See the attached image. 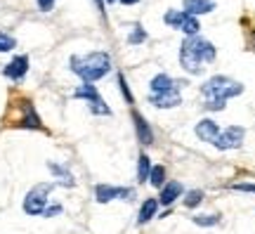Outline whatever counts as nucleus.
I'll return each instance as SVG.
<instances>
[{
  "mask_svg": "<svg viewBox=\"0 0 255 234\" xmlns=\"http://www.w3.org/2000/svg\"><path fill=\"white\" fill-rule=\"evenodd\" d=\"M213 59H215V45L201 36H189L180 47V64L191 76L201 73Z\"/></svg>",
  "mask_w": 255,
  "mask_h": 234,
  "instance_id": "f257e3e1",
  "label": "nucleus"
},
{
  "mask_svg": "<svg viewBox=\"0 0 255 234\" xmlns=\"http://www.w3.org/2000/svg\"><path fill=\"white\" fill-rule=\"evenodd\" d=\"M241 92H244V85L229 76H213L201 85V95L206 97L203 107L208 111H222L227 107V99L239 97Z\"/></svg>",
  "mask_w": 255,
  "mask_h": 234,
  "instance_id": "f03ea898",
  "label": "nucleus"
},
{
  "mask_svg": "<svg viewBox=\"0 0 255 234\" xmlns=\"http://www.w3.org/2000/svg\"><path fill=\"white\" fill-rule=\"evenodd\" d=\"M71 71L76 76H81L83 83H92L104 78L111 69V57L107 52H90V54H73L71 57Z\"/></svg>",
  "mask_w": 255,
  "mask_h": 234,
  "instance_id": "7ed1b4c3",
  "label": "nucleus"
},
{
  "mask_svg": "<svg viewBox=\"0 0 255 234\" xmlns=\"http://www.w3.org/2000/svg\"><path fill=\"white\" fill-rule=\"evenodd\" d=\"M52 189H55V182H40V185L28 189V194L24 197V213L26 216H43Z\"/></svg>",
  "mask_w": 255,
  "mask_h": 234,
  "instance_id": "20e7f679",
  "label": "nucleus"
},
{
  "mask_svg": "<svg viewBox=\"0 0 255 234\" xmlns=\"http://www.w3.org/2000/svg\"><path fill=\"white\" fill-rule=\"evenodd\" d=\"M73 97H76V99H85L92 114H97V116H111V109L104 104V99L100 97V92H97V88H95L92 83H83L81 88H76Z\"/></svg>",
  "mask_w": 255,
  "mask_h": 234,
  "instance_id": "39448f33",
  "label": "nucleus"
},
{
  "mask_svg": "<svg viewBox=\"0 0 255 234\" xmlns=\"http://www.w3.org/2000/svg\"><path fill=\"white\" fill-rule=\"evenodd\" d=\"M165 24L168 26L177 28V31H184L187 36H196L199 33V21H196V17H191V14H187L184 9H170V12H165Z\"/></svg>",
  "mask_w": 255,
  "mask_h": 234,
  "instance_id": "423d86ee",
  "label": "nucleus"
},
{
  "mask_svg": "<svg viewBox=\"0 0 255 234\" xmlns=\"http://www.w3.org/2000/svg\"><path fill=\"white\" fill-rule=\"evenodd\" d=\"M95 199H97V204H109V201H114V199L132 201V199H135V189L114 187V185H97V187H95Z\"/></svg>",
  "mask_w": 255,
  "mask_h": 234,
  "instance_id": "0eeeda50",
  "label": "nucleus"
},
{
  "mask_svg": "<svg viewBox=\"0 0 255 234\" xmlns=\"http://www.w3.org/2000/svg\"><path fill=\"white\" fill-rule=\"evenodd\" d=\"M244 137H246V130L241 126H229L227 130H220L218 140L213 142V147H218L220 152H227V149H239L244 144Z\"/></svg>",
  "mask_w": 255,
  "mask_h": 234,
  "instance_id": "6e6552de",
  "label": "nucleus"
},
{
  "mask_svg": "<svg viewBox=\"0 0 255 234\" xmlns=\"http://www.w3.org/2000/svg\"><path fill=\"white\" fill-rule=\"evenodd\" d=\"M19 109H21V116L14 118L12 126L33 128V130H40V128H43V123H40V118H38V114H36V109H33V104H31L28 99H21V102H19Z\"/></svg>",
  "mask_w": 255,
  "mask_h": 234,
  "instance_id": "1a4fd4ad",
  "label": "nucleus"
},
{
  "mask_svg": "<svg viewBox=\"0 0 255 234\" xmlns=\"http://www.w3.org/2000/svg\"><path fill=\"white\" fill-rule=\"evenodd\" d=\"M149 104H154L156 109H175L182 104V88L170 92H158V95H151L149 92Z\"/></svg>",
  "mask_w": 255,
  "mask_h": 234,
  "instance_id": "9d476101",
  "label": "nucleus"
},
{
  "mask_svg": "<svg viewBox=\"0 0 255 234\" xmlns=\"http://www.w3.org/2000/svg\"><path fill=\"white\" fill-rule=\"evenodd\" d=\"M132 123H135V135H137V142L139 144H154V130L149 126V121H146L139 111L132 109Z\"/></svg>",
  "mask_w": 255,
  "mask_h": 234,
  "instance_id": "9b49d317",
  "label": "nucleus"
},
{
  "mask_svg": "<svg viewBox=\"0 0 255 234\" xmlns=\"http://www.w3.org/2000/svg\"><path fill=\"white\" fill-rule=\"evenodd\" d=\"M149 85H151V95H158V92H170V90H177V88H184L187 83L175 81L173 76H168V73H156Z\"/></svg>",
  "mask_w": 255,
  "mask_h": 234,
  "instance_id": "f8f14e48",
  "label": "nucleus"
},
{
  "mask_svg": "<svg viewBox=\"0 0 255 234\" xmlns=\"http://www.w3.org/2000/svg\"><path fill=\"white\" fill-rule=\"evenodd\" d=\"M28 71V57L26 54H19V57H14L12 62L2 69V73L7 76V78H12V81H21L24 76H26Z\"/></svg>",
  "mask_w": 255,
  "mask_h": 234,
  "instance_id": "ddd939ff",
  "label": "nucleus"
},
{
  "mask_svg": "<svg viewBox=\"0 0 255 234\" xmlns=\"http://www.w3.org/2000/svg\"><path fill=\"white\" fill-rule=\"evenodd\" d=\"M220 135V128L215 121H210V118H201L199 123H196V137H199L201 142H215Z\"/></svg>",
  "mask_w": 255,
  "mask_h": 234,
  "instance_id": "4468645a",
  "label": "nucleus"
},
{
  "mask_svg": "<svg viewBox=\"0 0 255 234\" xmlns=\"http://www.w3.org/2000/svg\"><path fill=\"white\" fill-rule=\"evenodd\" d=\"M182 192H184L182 182H177V180L165 182L163 187H161V197H158V204H163V206H173L175 199L182 197Z\"/></svg>",
  "mask_w": 255,
  "mask_h": 234,
  "instance_id": "2eb2a0df",
  "label": "nucleus"
},
{
  "mask_svg": "<svg viewBox=\"0 0 255 234\" xmlns=\"http://www.w3.org/2000/svg\"><path fill=\"white\" fill-rule=\"evenodd\" d=\"M215 9V2L213 0H184V12L196 17V14H208Z\"/></svg>",
  "mask_w": 255,
  "mask_h": 234,
  "instance_id": "dca6fc26",
  "label": "nucleus"
},
{
  "mask_svg": "<svg viewBox=\"0 0 255 234\" xmlns=\"http://www.w3.org/2000/svg\"><path fill=\"white\" fill-rule=\"evenodd\" d=\"M158 211V199H144V204L139 206V216H137V225H146Z\"/></svg>",
  "mask_w": 255,
  "mask_h": 234,
  "instance_id": "f3484780",
  "label": "nucleus"
},
{
  "mask_svg": "<svg viewBox=\"0 0 255 234\" xmlns=\"http://www.w3.org/2000/svg\"><path fill=\"white\" fill-rule=\"evenodd\" d=\"M149 173H151V159L142 152L139 156H137V182L144 185V182L149 180Z\"/></svg>",
  "mask_w": 255,
  "mask_h": 234,
  "instance_id": "a211bd4d",
  "label": "nucleus"
},
{
  "mask_svg": "<svg viewBox=\"0 0 255 234\" xmlns=\"http://www.w3.org/2000/svg\"><path fill=\"white\" fill-rule=\"evenodd\" d=\"M47 168H50V173H52V175H57V178H59V182H62L64 187H73V185H76V180H73V175L69 171H66V168H64V166H57V163H47Z\"/></svg>",
  "mask_w": 255,
  "mask_h": 234,
  "instance_id": "6ab92c4d",
  "label": "nucleus"
},
{
  "mask_svg": "<svg viewBox=\"0 0 255 234\" xmlns=\"http://www.w3.org/2000/svg\"><path fill=\"white\" fill-rule=\"evenodd\" d=\"M220 220H222V216H218V213H213V216H194L191 218V223L199 227H215L220 225Z\"/></svg>",
  "mask_w": 255,
  "mask_h": 234,
  "instance_id": "aec40b11",
  "label": "nucleus"
},
{
  "mask_svg": "<svg viewBox=\"0 0 255 234\" xmlns=\"http://www.w3.org/2000/svg\"><path fill=\"white\" fill-rule=\"evenodd\" d=\"M149 182L154 185V187H163L165 185V168L163 166H151V173H149Z\"/></svg>",
  "mask_w": 255,
  "mask_h": 234,
  "instance_id": "412c9836",
  "label": "nucleus"
},
{
  "mask_svg": "<svg viewBox=\"0 0 255 234\" xmlns=\"http://www.w3.org/2000/svg\"><path fill=\"white\" fill-rule=\"evenodd\" d=\"M132 31H130V38H128V43H130V45H137V43H144L146 40V31L142 26H139V24H132Z\"/></svg>",
  "mask_w": 255,
  "mask_h": 234,
  "instance_id": "4be33fe9",
  "label": "nucleus"
},
{
  "mask_svg": "<svg viewBox=\"0 0 255 234\" xmlns=\"http://www.w3.org/2000/svg\"><path fill=\"white\" fill-rule=\"evenodd\" d=\"M201 201H203V192H201V189H191V192H187V197H184V206L196 208Z\"/></svg>",
  "mask_w": 255,
  "mask_h": 234,
  "instance_id": "5701e85b",
  "label": "nucleus"
},
{
  "mask_svg": "<svg viewBox=\"0 0 255 234\" xmlns=\"http://www.w3.org/2000/svg\"><path fill=\"white\" fill-rule=\"evenodd\" d=\"M119 85H121V95L126 97V102H128V104H132L135 99H132V92H130V88H128L126 76H123V73H119Z\"/></svg>",
  "mask_w": 255,
  "mask_h": 234,
  "instance_id": "b1692460",
  "label": "nucleus"
},
{
  "mask_svg": "<svg viewBox=\"0 0 255 234\" xmlns=\"http://www.w3.org/2000/svg\"><path fill=\"white\" fill-rule=\"evenodd\" d=\"M14 45H17L14 38L7 36V33H0V52H7V50H12Z\"/></svg>",
  "mask_w": 255,
  "mask_h": 234,
  "instance_id": "393cba45",
  "label": "nucleus"
},
{
  "mask_svg": "<svg viewBox=\"0 0 255 234\" xmlns=\"http://www.w3.org/2000/svg\"><path fill=\"white\" fill-rule=\"evenodd\" d=\"M232 189H237V192H251V194H255V185H253V182H237V185H232Z\"/></svg>",
  "mask_w": 255,
  "mask_h": 234,
  "instance_id": "a878e982",
  "label": "nucleus"
},
{
  "mask_svg": "<svg viewBox=\"0 0 255 234\" xmlns=\"http://www.w3.org/2000/svg\"><path fill=\"white\" fill-rule=\"evenodd\" d=\"M59 213H62V206L57 204V206L45 208V211H43V218H52V216H59Z\"/></svg>",
  "mask_w": 255,
  "mask_h": 234,
  "instance_id": "bb28decb",
  "label": "nucleus"
},
{
  "mask_svg": "<svg viewBox=\"0 0 255 234\" xmlns=\"http://www.w3.org/2000/svg\"><path fill=\"white\" fill-rule=\"evenodd\" d=\"M38 7L43 9V12H50V9L55 7V0H38Z\"/></svg>",
  "mask_w": 255,
  "mask_h": 234,
  "instance_id": "cd10ccee",
  "label": "nucleus"
},
{
  "mask_svg": "<svg viewBox=\"0 0 255 234\" xmlns=\"http://www.w3.org/2000/svg\"><path fill=\"white\" fill-rule=\"evenodd\" d=\"M123 5H135V2H139V0H121Z\"/></svg>",
  "mask_w": 255,
  "mask_h": 234,
  "instance_id": "c85d7f7f",
  "label": "nucleus"
},
{
  "mask_svg": "<svg viewBox=\"0 0 255 234\" xmlns=\"http://www.w3.org/2000/svg\"><path fill=\"white\" fill-rule=\"evenodd\" d=\"M95 2H97V7H100V9L104 7V0H95Z\"/></svg>",
  "mask_w": 255,
  "mask_h": 234,
  "instance_id": "c756f323",
  "label": "nucleus"
},
{
  "mask_svg": "<svg viewBox=\"0 0 255 234\" xmlns=\"http://www.w3.org/2000/svg\"><path fill=\"white\" fill-rule=\"evenodd\" d=\"M107 2H116V0H107Z\"/></svg>",
  "mask_w": 255,
  "mask_h": 234,
  "instance_id": "7c9ffc66",
  "label": "nucleus"
}]
</instances>
